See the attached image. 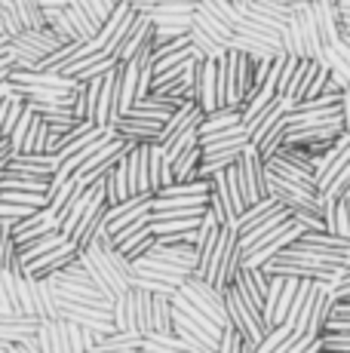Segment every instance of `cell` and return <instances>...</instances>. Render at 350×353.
I'll use <instances>...</instances> for the list:
<instances>
[{"label": "cell", "instance_id": "1", "mask_svg": "<svg viewBox=\"0 0 350 353\" xmlns=\"http://www.w3.org/2000/svg\"><path fill=\"white\" fill-rule=\"evenodd\" d=\"M80 264L90 270L96 289L102 292L105 298H111V301H117L126 292L136 289V268H132L130 258L114 246L107 230H102L90 246L80 249Z\"/></svg>", "mask_w": 350, "mask_h": 353}, {"label": "cell", "instance_id": "2", "mask_svg": "<svg viewBox=\"0 0 350 353\" xmlns=\"http://www.w3.org/2000/svg\"><path fill=\"white\" fill-rule=\"evenodd\" d=\"M225 301H227V316H231V325L246 338L249 344H255V347H258V344L267 338V332H271V325L265 323V314H261L252 301H246L243 292H240L237 286H227L225 289Z\"/></svg>", "mask_w": 350, "mask_h": 353}, {"label": "cell", "instance_id": "3", "mask_svg": "<svg viewBox=\"0 0 350 353\" xmlns=\"http://www.w3.org/2000/svg\"><path fill=\"white\" fill-rule=\"evenodd\" d=\"M181 295L187 298V301L194 304V307H200L209 320H215L221 325V329H234L231 325V316H227V301H225V289L215 286V283H209L206 276L194 274L185 280V286L178 289Z\"/></svg>", "mask_w": 350, "mask_h": 353}, {"label": "cell", "instance_id": "4", "mask_svg": "<svg viewBox=\"0 0 350 353\" xmlns=\"http://www.w3.org/2000/svg\"><path fill=\"white\" fill-rule=\"evenodd\" d=\"M240 172V185H243V194L249 200V206L258 200H267V160L261 157V151L255 145H249L243 151V157L237 163Z\"/></svg>", "mask_w": 350, "mask_h": 353}, {"label": "cell", "instance_id": "5", "mask_svg": "<svg viewBox=\"0 0 350 353\" xmlns=\"http://www.w3.org/2000/svg\"><path fill=\"white\" fill-rule=\"evenodd\" d=\"M151 206H154V194H138V196H130L126 203H120V206H111L107 209V234L117 236L123 234L126 228L138 225L141 219H147L151 215Z\"/></svg>", "mask_w": 350, "mask_h": 353}, {"label": "cell", "instance_id": "6", "mask_svg": "<svg viewBox=\"0 0 350 353\" xmlns=\"http://www.w3.org/2000/svg\"><path fill=\"white\" fill-rule=\"evenodd\" d=\"M52 230H62V225H59V215L46 206V209H40V212L31 215V219L12 221V240H16V246H25V243L52 234Z\"/></svg>", "mask_w": 350, "mask_h": 353}, {"label": "cell", "instance_id": "7", "mask_svg": "<svg viewBox=\"0 0 350 353\" xmlns=\"http://www.w3.org/2000/svg\"><path fill=\"white\" fill-rule=\"evenodd\" d=\"M80 258V246L74 240H68V243H62L59 249H52V252H46L43 258H37V261H31L28 268V274L31 276H52V274H62L68 264H74Z\"/></svg>", "mask_w": 350, "mask_h": 353}, {"label": "cell", "instance_id": "8", "mask_svg": "<svg viewBox=\"0 0 350 353\" xmlns=\"http://www.w3.org/2000/svg\"><path fill=\"white\" fill-rule=\"evenodd\" d=\"M126 166H130V188L132 196L138 194H154L151 191V145H136L126 157Z\"/></svg>", "mask_w": 350, "mask_h": 353}, {"label": "cell", "instance_id": "9", "mask_svg": "<svg viewBox=\"0 0 350 353\" xmlns=\"http://www.w3.org/2000/svg\"><path fill=\"white\" fill-rule=\"evenodd\" d=\"M203 120H206V111L200 108V101H185V105H181L178 111L172 114L169 123L160 129V135H157V141H154V145L169 148L172 141H175V135H178L181 129H187L191 123H203Z\"/></svg>", "mask_w": 350, "mask_h": 353}, {"label": "cell", "instance_id": "10", "mask_svg": "<svg viewBox=\"0 0 350 353\" xmlns=\"http://www.w3.org/2000/svg\"><path fill=\"white\" fill-rule=\"evenodd\" d=\"M240 292H243L246 301H252L255 307L265 314V304H267V289H271V276L265 274V270H252V268H243L237 274V283H234Z\"/></svg>", "mask_w": 350, "mask_h": 353}, {"label": "cell", "instance_id": "11", "mask_svg": "<svg viewBox=\"0 0 350 353\" xmlns=\"http://www.w3.org/2000/svg\"><path fill=\"white\" fill-rule=\"evenodd\" d=\"M6 169H19V172L37 175V179H52L62 169V160L59 154H12Z\"/></svg>", "mask_w": 350, "mask_h": 353}, {"label": "cell", "instance_id": "12", "mask_svg": "<svg viewBox=\"0 0 350 353\" xmlns=\"http://www.w3.org/2000/svg\"><path fill=\"white\" fill-rule=\"evenodd\" d=\"M178 111L175 105H169V101H157L154 96L141 99L136 101V105L130 108V111L123 114V117H132V120H147V123H157V126H166L172 120V114Z\"/></svg>", "mask_w": 350, "mask_h": 353}, {"label": "cell", "instance_id": "13", "mask_svg": "<svg viewBox=\"0 0 350 353\" xmlns=\"http://www.w3.org/2000/svg\"><path fill=\"white\" fill-rule=\"evenodd\" d=\"M151 40H154V22H151V16L138 12V19H136V25H132L130 37H126V43L120 46L117 59H120V62H130V59H136L138 52L145 50L147 43H151Z\"/></svg>", "mask_w": 350, "mask_h": 353}, {"label": "cell", "instance_id": "14", "mask_svg": "<svg viewBox=\"0 0 350 353\" xmlns=\"http://www.w3.org/2000/svg\"><path fill=\"white\" fill-rule=\"evenodd\" d=\"M221 221L215 219L212 212H206V219H203V225H200L197 230V255H200V268H197V274L203 276V270H206V264H209V258L215 252V246H218V236H221Z\"/></svg>", "mask_w": 350, "mask_h": 353}, {"label": "cell", "instance_id": "15", "mask_svg": "<svg viewBox=\"0 0 350 353\" xmlns=\"http://www.w3.org/2000/svg\"><path fill=\"white\" fill-rule=\"evenodd\" d=\"M34 338L40 353H71L68 335H65V320H43Z\"/></svg>", "mask_w": 350, "mask_h": 353}, {"label": "cell", "instance_id": "16", "mask_svg": "<svg viewBox=\"0 0 350 353\" xmlns=\"http://www.w3.org/2000/svg\"><path fill=\"white\" fill-rule=\"evenodd\" d=\"M289 221H292V212H289L286 206L277 209V212H274V215H267V219L255 221L252 228L240 234V246H243V252H249V249H252L258 240H265V236L271 234V230H277V228H282V225H289Z\"/></svg>", "mask_w": 350, "mask_h": 353}, {"label": "cell", "instance_id": "17", "mask_svg": "<svg viewBox=\"0 0 350 353\" xmlns=\"http://www.w3.org/2000/svg\"><path fill=\"white\" fill-rule=\"evenodd\" d=\"M130 157V154H126ZM126 157L117 163V166L107 172L105 179V191H107V206H120L132 196V188H130V166H126Z\"/></svg>", "mask_w": 350, "mask_h": 353}, {"label": "cell", "instance_id": "18", "mask_svg": "<svg viewBox=\"0 0 350 353\" xmlns=\"http://www.w3.org/2000/svg\"><path fill=\"white\" fill-rule=\"evenodd\" d=\"M160 129H163V126L147 123V120L120 117L117 135H120V139H126V141H132V145H154V141H157V135H160Z\"/></svg>", "mask_w": 350, "mask_h": 353}, {"label": "cell", "instance_id": "19", "mask_svg": "<svg viewBox=\"0 0 350 353\" xmlns=\"http://www.w3.org/2000/svg\"><path fill=\"white\" fill-rule=\"evenodd\" d=\"M71 236L65 234V230H52V234L46 236H37V240L25 243V246H19V258H22V264L28 268L31 261H37V258H43L46 252H52V249H59L62 243H68Z\"/></svg>", "mask_w": 350, "mask_h": 353}, {"label": "cell", "instance_id": "20", "mask_svg": "<svg viewBox=\"0 0 350 353\" xmlns=\"http://www.w3.org/2000/svg\"><path fill=\"white\" fill-rule=\"evenodd\" d=\"M277 99H280V96H277V86H271V83H265L261 90H255L252 96L243 101V123L249 126L252 120H258L265 111H271V105H274Z\"/></svg>", "mask_w": 350, "mask_h": 353}, {"label": "cell", "instance_id": "21", "mask_svg": "<svg viewBox=\"0 0 350 353\" xmlns=\"http://www.w3.org/2000/svg\"><path fill=\"white\" fill-rule=\"evenodd\" d=\"M316 71H320V62H307V59H301L298 71H295L292 83H289L286 99H292L295 105H298V101H305L307 99V90H311V83H313V77H316Z\"/></svg>", "mask_w": 350, "mask_h": 353}, {"label": "cell", "instance_id": "22", "mask_svg": "<svg viewBox=\"0 0 350 353\" xmlns=\"http://www.w3.org/2000/svg\"><path fill=\"white\" fill-rule=\"evenodd\" d=\"M243 123V108H218L215 114H206L203 126H200V135H212V132H225L231 126Z\"/></svg>", "mask_w": 350, "mask_h": 353}, {"label": "cell", "instance_id": "23", "mask_svg": "<svg viewBox=\"0 0 350 353\" xmlns=\"http://www.w3.org/2000/svg\"><path fill=\"white\" fill-rule=\"evenodd\" d=\"M194 25H197L200 31H206L209 37H215L218 43H225L227 50H231V40H234V34H237V31H234L227 22L215 19L212 12H206V10H197V12H194Z\"/></svg>", "mask_w": 350, "mask_h": 353}, {"label": "cell", "instance_id": "24", "mask_svg": "<svg viewBox=\"0 0 350 353\" xmlns=\"http://www.w3.org/2000/svg\"><path fill=\"white\" fill-rule=\"evenodd\" d=\"M65 12H68V19H71L74 31H77L80 43H90V40H96L99 34H102V28H99V25L90 19V12L80 6V0H74L71 6H65Z\"/></svg>", "mask_w": 350, "mask_h": 353}, {"label": "cell", "instance_id": "25", "mask_svg": "<svg viewBox=\"0 0 350 353\" xmlns=\"http://www.w3.org/2000/svg\"><path fill=\"white\" fill-rule=\"evenodd\" d=\"M154 246H157V236L151 234V228H145V230H136V234H130L117 249L126 258H130V261H138V258H145Z\"/></svg>", "mask_w": 350, "mask_h": 353}, {"label": "cell", "instance_id": "26", "mask_svg": "<svg viewBox=\"0 0 350 353\" xmlns=\"http://www.w3.org/2000/svg\"><path fill=\"white\" fill-rule=\"evenodd\" d=\"M12 40H22V43H28V46H34L37 52H43L46 59L52 56V52H59L62 50V40L56 37V31L52 28H40V31H22L19 37H12Z\"/></svg>", "mask_w": 350, "mask_h": 353}, {"label": "cell", "instance_id": "27", "mask_svg": "<svg viewBox=\"0 0 350 353\" xmlns=\"http://www.w3.org/2000/svg\"><path fill=\"white\" fill-rule=\"evenodd\" d=\"M200 166H203V148H194V151L181 154V157L172 163V175H175V181L200 179ZM175 181H172V185H175Z\"/></svg>", "mask_w": 350, "mask_h": 353}, {"label": "cell", "instance_id": "28", "mask_svg": "<svg viewBox=\"0 0 350 353\" xmlns=\"http://www.w3.org/2000/svg\"><path fill=\"white\" fill-rule=\"evenodd\" d=\"M231 50L234 52H243V56L255 59V62H261V59H277V56H282V52H274L267 43H261V40H255V37H246V34H234Z\"/></svg>", "mask_w": 350, "mask_h": 353}, {"label": "cell", "instance_id": "29", "mask_svg": "<svg viewBox=\"0 0 350 353\" xmlns=\"http://www.w3.org/2000/svg\"><path fill=\"white\" fill-rule=\"evenodd\" d=\"M200 126L203 123H191L187 129H181L178 135H175V141L169 148H166V160L175 163L181 157V154H187V151H194V148H200Z\"/></svg>", "mask_w": 350, "mask_h": 353}, {"label": "cell", "instance_id": "30", "mask_svg": "<svg viewBox=\"0 0 350 353\" xmlns=\"http://www.w3.org/2000/svg\"><path fill=\"white\" fill-rule=\"evenodd\" d=\"M347 163H350V132H347V141L341 145V151L335 154V160L329 163V169L320 175V179H316V188H320V194H326L329 188L335 185V179H338V175L347 169Z\"/></svg>", "mask_w": 350, "mask_h": 353}, {"label": "cell", "instance_id": "31", "mask_svg": "<svg viewBox=\"0 0 350 353\" xmlns=\"http://www.w3.org/2000/svg\"><path fill=\"white\" fill-rule=\"evenodd\" d=\"M187 37H191V46H197V50L206 56V62H218V59H225L227 52H231L225 43H218V40L209 37L206 31H200L197 25L191 28V34H187Z\"/></svg>", "mask_w": 350, "mask_h": 353}, {"label": "cell", "instance_id": "32", "mask_svg": "<svg viewBox=\"0 0 350 353\" xmlns=\"http://www.w3.org/2000/svg\"><path fill=\"white\" fill-rule=\"evenodd\" d=\"M16 10H19V19H22L25 31L50 28V25H46V10L40 6V0H16Z\"/></svg>", "mask_w": 350, "mask_h": 353}, {"label": "cell", "instance_id": "33", "mask_svg": "<svg viewBox=\"0 0 350 353\" xmlns=\"http://www.w3.org/2000/svg\"><path fill=\"white\" fill-rule=\"evenodd\" d=\"M22 154H50V123H46L40 114L34 117V123H31V132H28V139H25Z\"/></svg>", "mask_w": 350, "mask_h": 353}, {"label": "cell", "instance_id": "34", "mask_svg": "<svg viewBox=\"0 0 350 353\" xmlns=\"http://www.w3.org/2000/svg\"><path fill=\"white\" fill-rule=\"evenodd\" d=\"M212 181L209 179H191V181H175V185L163 188L157 196H209Z\"/></svg>", "mask_w": 350, "mask_h": 353}, {"label": "cell", "instance_id": "35", "mask_svg": "<svg viewBox=\"0 0 350 353\" xmlns=\"http://www.w3.org/2000/svg\"><path fill=\"white\" fill-rule=\"evenodd\" d=\"M277 209H282L274 196H267V200H258V203H252V206L246 209L243 215H240V221H237V230L243 234V230H249L255 225V221H261V219H267V215H274Z\"/></svg>", "mask_w": 350, "mask_h": 353}, {"label": "cell", "instance_id": "36", "mask_svg": "<svg viewBox=\"0 0 350 353\" xmlns=\"http://www.w3.org/2000/svg\"><path fill=\"white\" fill-rule=\"evenodd\" d=\"M172 163L166 160V148L163 145H151V191L157 196L166 188V169Z\"/></svg>", "mask_w": 350, "mask_h": 353}, {"label": "cell", "instance_id": "37", "mask_svg": "<svg viewBox=\"0 0 350 353\" xmlns=\"http://www.w3.org/2000/svg\"><path fill=\"white\" fill-rule=\"evenodd\" d=\"M34 108H25V114H22V120H19V126L12 129V135L6 141L12 145V154H22L25 151V139H28V132H31V123H34Z\"/></svg>", "mask_w": 350, "mask_h": 353}, {"label": "cell", "instance_id": "38", "mask_svg": "<svg viewBox=\"0 0 350 353\" xmlns=\"http://www.w3.org/2000/svg\"><path fill=\"white\" fill-rule=\"evenodd\" d=\"M292 335H295V332H292V325H289V323L274 325V329L267 332V338H265V341L258 344V353H274V350H280L282 344H286Z\"/></svg>", "mask_w": 350, "mask_h": 353}, {"label": "cell", "instance_id": "39", "mask_svg": "<svg viewBox=\"0 0 350 353\" xmlns=\"http://www.w3.org/2000/svg\"><path fill=\"white\" fill-rule=\"evenodd\" d=\"M322 353H350V332H322Z\"/></svg>", "mask_w": 350, "mask_h": 353}, {"label": "cell", "instance_id": "40", "mask_svg": "<svg viewBox=\"0 0 350 353\" xmlns=\"http://www.w3.org/2000/svg\"><path fill=\"white\" fill-rule=\"evenodd\" d=\"M80 6H83V10L90 12V19L99 25V28H105V25H107V19L114 16V12L107 10V3H105V0H80Z\"/></svg>", "mask_w": 350, "mask_h": 353}, {"label": "cell", "instance_id": "41", "mask_svg": "<svg viewBox=\"0 0 350 353\" xmlns=\"http://www.w3.org/2000/svg\"><path fill=\"white\" fill-rule=\"evenodd\" d=\"M191 34V28H181V25H154V46H163L169 40H178Z\"/></svg>", "mask_w": 350, "mask_h": 353}, {"label": "cell", "instance_id": "42", "mask_svg": "<svg viewBox=\"0 0 350 353\" xmlns=\"http://www.w3.org/2000/svg\"><path fill=\"white\" fill-rule=\"evenodd\" d=\"M292 219L298 221V225L305 228L307 234H311V230H326V221H322V215L313 212V209H295Z\"/></svg>", "mask_w": 350, "mask_h": 353}, {"label": "cell", "instance_id": "43", "mask_svg": "<svg viewBox=\"0 0 350 353\" xmlns=\"http://www.w3.org/2000/svg\"><path fill=\"white\" fill-rule=\"evenodd\" d=\"M34 212H40V209H28V206H16V203H6L0 200V219L6 221H22V219H31Z\"/></svg>", "mask_w": 350, "mask_h": 353}, {"label": "cell", "instance_id": "44", "mask_svg": "<svg viewBox=\"0 0 350 353\" xmlns=\"http://www.w3.org/2000/svg\"><path fill=\"white\" fill-rule=\"evenodd\" d=\"M246 350V338L240 335L237 329H225V338H221L218 353H243Z\"/></svg>", "mask_w": 350, "mask_h": 353}, {"label": "cell", "instance_id": "45", "mask_svg": "<svg viewBox=\"0 0 350 353\" xmlns=\"http://www.w3.org/2000/svg\"><path fill=\"white\" fill-rule=\"evenodd\" d=\"M298 62H301V59H292V56H289V59H286V65H282V74H280V86H277L280 99H286V92H289V83H292L295 71H298Z\"/></svg>", "mask_w": 350, "mask_h": 353}, {"label": "cell", "instance_id": "46", "mask_svg": "<svg viewBox=\"0 0 350 353\" xmlns=\"http://www.w3.org/2000/svg\"><path fill=\"white\" fill-rule=\"evenodd\" d=\"M347 188H350V163H347V169L335 179V185L326 191V196H332V200H344V194H347Z\"/></svg>", "mask_w": 350, "mask_h": 353}, {"label": "cell", "instance_id": "47", "mask_svg": "<svg viewBox=\"0 0 350 353\" xmlns=\"http://www.w3.org/2000/svg\"><path fill=\"white\" fill-rule=\"evenodd\" d=\"M74 0H40V6L43 10H65V6H71Z\"/></svg>", "mask_w": 350, "mask_h": 353}, {"label": "cell", "instance_id": "48", "mask_svg": "<svg viewBox=\"0 0 350 353\" xmlns=\"http://www.w3.org/2000/svg\"><path fill=\"white\" fill-rule=\"evenodd\" d=\"M105 3H107V10L114 12V10H117V6H120V3H123V0H105Z\"/></svg>", "mask_w": 350, "mask_h": 353}, {"label": "cell", "instance_id": "49", "mask_svg": "<svg viewBox=\"0 0 350 353\" xmlns=\"http://www.w3.org/2000/svg\"><path fill=\"white\" fill-rule=\"evenodd\" d=\"M305 353H322V344H320V341H316V344H313V347H307Z\"/></svg>", "mask_w": 350, "mask_h": 353}, {"label": "cell", "instance_id": "50", "mask_svg": "<svg viewBox=\"0 0 350 353\" xmlns=\"http://www.w3.org/2000/svg\"><path fill=\"white\" fill-rule=\"evenodd\" d=\"M0 353H10V347H3V344H0Z\"/></svg>", "mask_w": 350, "mask_h": 353}, {"label": "cell", "instance_id": "51", "mask_svg": "<svg viewBox=\"0 0 350 353\" xmlns=\"http://www.w3.org/2000/svg\"><path fill=\"white\" fill-rule=\"evenodd\" d=\"M344 200H350V188H347V194H344Z\"/></svg>", "mask_w": 350, "mask_h": 353}, {"label": "cell", "instance_id": "52", "mask_svg": "<svg viewBox=\"0 0 350 353\" xmlns=\"http://www.w3.org/2000/svg\"><path fill=\"white\" fill-rule=\"evenodd\" d=\"M344 203H347V212H350V200H344Z\"/></svg>", "mask_w": 350, "mask_h": 353}, {"label": "cell", "instance_id": "53", "mask_svg": "<svg viewBox=\"0 0 350 353\" xmlns=\"http://www.w3.org/2000/svg\"><path fill=\"white\" fill-rule=\"evenodd\" d=\"M0 37H6V34H3V31H0Z\"/></svg>", "mask_w": 350, "mask_h": 353}, {"label": "cell", "instance_id": "54", "mask_svg": "<svg viewBox=\"0 0 350 353\" xmlns=\"http://www.w3.org/2000/svg\"><path fill=\"white\" fill-rule=\"evenodd\" d=\"M0 141H3V139H0Z\"/></svg>", "mask_w": 350, "mask_h": 353}]
</instances>
